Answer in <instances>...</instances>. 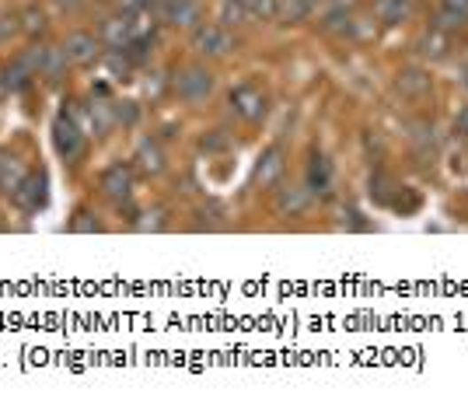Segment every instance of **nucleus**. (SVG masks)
Returning a JSON list of instances; mask_svg holds the SVG:
<instances>
[{
    "instance_id": "obj_4",
    "label": "nucleus",
    "mask_w": 468,
    "mask_h": 409,
    "mask_svg": "<svg viewBox=\"0 0 468 409\" xmlns=\"http://www.w3.org/2000/svg\"><path fill=\"white\" fill-rule=\"evenodd\" d=\"M231 113L245 122H262L266 116V95L255 88V84H238L231 91Z\"/></svg>"
},
{
    "instance_id": "obj_6",
    "label": "nucleus",
    "mask_w": 468,
    "mask_h": 409,
    "mask_svg": "<svg viewBox=\"0 0 468 409\" xmlns=\"http://www.w3.org/2000/svg\"><path fill=\"white\" fill-rule=\"evenodd\" d=\"M14 207L25 210V214H39L46 207V176H25L21 185L11 193Z\"/></svg>"
},
{
    "instance_id": "obj_7",
    "label": "nucleus",
    "mask_w": 468,
    "mask_h": 409,
    "mask_svg": "<svg viewBox=\"0 0 468 409\" xmlns=\"http://www.w3.org/2000/svg\"><path fill=\"white\" fill-rule=\"evenodd\" d=\"M98 189H102L109 200L126 203V200H129V193H133V169H129V165H122V161L109 165V169L102 172V178H98Z\"/></svg>"
},
{
    "instance_id": "obj_8",
    "label": "nucleus",
    "mask_w": 468,
    "mask_h": 409,
    "mask_svg": "<svg viewBox=\"0 0 468 409\" xmlns=\"http://www.w3.org/2000/svg\"><path fill=\"white\" fill-rule=\"evenodd\" d=\"M133 14H113V18H105L102 21V32H98V39H102V46H109V50H126L129 43H133Z\"/></svg>"
},
{
    "instance_id": "obj_10",
    "label": "nucleus",
    "mask_w": 468,
    "mask_h": 409,
    "mask_svg": "<svg viewBox=\"0 0 468 409\" xmlns=\"http://www.w3.org/2000/svg\"><path fill=\"white\" fill-rule=\"evenodd\" d=\"M284 169H287V161H284V147H269V151H262V158H259V165H255V185L273 189V185L284 178Z\"/></svg>"
},
{
    "instance_id": "obj_26",
    "label": "nucleus",
    "mask_w": 468,
    "mask_h": 409,
    "mask_svg": "<svg viewBox=\"0 0 468 409\" xmlns=\"http://www.w3.org/2000/svg\"><path fill=\"white\" fill-rule=\"evenodd\" d=\"M43 57H46V43H32L28 50H21V53H18V59H21V63H25L35 77H39V70H43Z\"/></svg>"
},
{
    "instance_id": "obj_17",
    "label": "nucleus",
    "mask_w": 468,
    "mask_h": 409,
    "mask_svg": "<svg viewBox=\"0 0 468 409\" xmlns=\"http://www.w3.org/2000/svg\"><path fill=\"white\" fill-rule=\"evenodd\" d=\"M25 176H28V172H25V165H21L14 154H4V151H0V193H7V196H11V193L21 185V178Z\"/></svg>"
},
{
    "instance_id": "obj_9",
    "label": "nucleus",
    "mask_w": 468,
    "mask_h": 409,
    "mask_svg": "<svg viewBox=\"0 0 468 409\" xmlns=\"http://www.w3.org/2000/svg\"><path fill=\"white\" fill-rule=\"evenodd\" d=\"M395 91H399L406 102H423V98H430L433 81H430V74H426V70H419V67H406V70L395 77Z\"/></svg>"
},
{
    "instance_id": "obj_30",
    "label": "nucleus",
    "mask_w": 468,
    "mask_h": 409,
    "mask_svg": "<svg viewBox=\"0 0 468 409\" xmlns=\"http://www.w3.org/2000/svg\"><path fill=\"white\" fill-rule=\"evenodd\" d=\"M119 11L122 14H140V11H147L151 7V0H116Z\"/></svg>"
},
{
    "instance_id": "obj_11",
    "label": "nucleus",
    "mask_w": 468,
    "mask_h": 409,
    "mask_svg": "<svg viewBox=\"0 0 468 409\" xmlns=\"http://www.w3.org/2000/svg\"><path fill=\"white\" fill-rule=\"evenodd\" d=\"M304 178H308L311 196H329V193H332V165H329V158H325V154H318V151H311Z\"/></svg>"
},
{
    "instance_id": "obj_27",
    "label": "nucleus",
    "mask_w": 468,
    "mask_h": 409,
    "mask_svg": "<svg viewBox=\"0 0 468 409\" xmlns=\"http://www.w3.org/2000/svg\"><path fill=\"white\" fill-rule=\"evenodd\" d=\"M392 185H395L392 178L385 176V172H378V176L370 178V196H378L381 203H388V193H392Z\"/></svg>"
},
{
    "instance_id": "obj_35",
    "label": "nucleus",
    "mask_w": 468,
    "mask_h": 409,
    "mask_svg": "<svg viewBox=\"0 0 468 409\" xmlns=\"http://www.w3.org/2000/svg\"><path fill=\"white\" fill-rule=\"evenodd\" d=\"M11 91H7V81H4V67H0V98H7Z\"/></svg>"
},
{
    "instance_id": "obj_25",
    "label": "nucleus",
    "mask_w": 468,
    "mask_h": 409,
    "mask_svg": "<svg viewBox=\"0 0 468 409\" xmlns=\"http://www.w3.org/2000/svg\"><path fill=\"white\" fill-rule=\"evenodd\" d=\"M105 67H109V74H113L116 81H126V77H129V70H133L136 63L129 59V53H126V50H109V57H105Z\"/></svg>"
},
{
    "instance_id": "obj_12",
    "label": "nucleus",
    "mask_w": 468,
    "mask_h": 409,
    "mask_svg": "<svg viewBox=\"0 0 468 409\" xmlns=\"http://www.w3.org/2000/svg\"><path fill=\"white\" fill-rule=\"evenodd\" d=\"M448 50H451V35L441 32V28H433V25L416 39V53L423 59H444L448 57Z\"/></svg>"
},
{
    "instance_id": "obj_22",
    "label": "nucleus",
    "mask_w": 468,
    "mask_h": 409,
    "mask_svg": "<svg viewBox=\"0 0 468 409\" xmlns=\"http://www.w3.org/2000/svg\"><path fill=\"white\" fill-rule=\"evenodd\" d=\"M315 14V0H280V18L291 21V25H300Z\"/></svg>"
},
{
    "instance_id": "obj_23",
    "label": "nucleus",
    "mask_w": 468,
    "mask_h": 409,
    "mask_svg": "<svg viewBox=\"0 0 468 409\" xmlns=\"http://www.w3.org/2000/svg\"><path fill=\"white\" fill-rule=\"evenodd\" d=\"M430 25L451 35V32H462V28H468V18H465V14H455V11H444V7H437V14L430 18Z\"/></svg>"
},
{
    "instance_id": "obj_13",
    "label": "nucleus",
    "mask_w": 468,
    "mask_h": 409,
    "mask_svg": "<svg viewBox=\"0 0 468 409\" xmlns=\"http://www.w3.org/2000/svg\"><path fill=\"white\" fill-rule=\"evenodd\" d=\"M308 203H311V189H308V185H284V189L277 193V210H280V214L297 217V214L308 210Z\"/></svg>"
},
{
    "instance_id": "obj_20",
    "label": "nucleus",
    "mask_w": 468,
    "mask_h": 409,
    "mask_svg": "<svg viewBox=\"0 0 468 409\" xmlns=\"http://www.w3.org/2000/svg\"><path fill=\"white\" fill-rule=\"evenodd\" d=\"M322 28L329 32V35H353V14L347 7H332V11H325L322 14Z\"/></svg>"
},
{
    "instance_id": "obj_2",
    "label": "nucleus",
    "mask_w": 468,
    "mask_h": 409,
    "mask_svg": "<svg viewBox=\"0 0 468 409\" xmlns=\"http://www.w3.org/2000/svg\"><path fill=\"white\" fill-rule=\"evenodd\" d=\"M214 74L203 67V63H189V67H178V74L172 77V88L182 102H203L210 91H214Z\"/></svg>"
},
{
    "instance_id": "obj_28",
    "label": "nucleus",
    "mask_w": 468,
    "mask_h": 409,
    "mask_svg": "<svg viewBox=\"0 0 468 409\" xmlns=\"http://www.w3.org/2000/svg\"><path fill=\"white\" fill-rule=\"evenodd\" d=\"M136 119H140L136 102H116V122H122V126H133Z\"/></svg>"
},
{
    "instance_id": "obj_29",
    "label": "nucleus",
    "mask_w": 468,
    "mask_h": 409,
    "mask_svg": "<svg viewBox=\"0 0 468 409\" xmlns=\"http://www.w3.org/2000/svg\"><path fill=\"white\" fill-rule=\"evenodd\" d=\"M70 232H77V234H88V232H102V224L91 217V214H77V221L70 224Z\"/></svg>"
},
{
    "instance_id": "obj_5",
    "label": "nucleus",
    "mask_w": 468,
    "mask_h": 409,
    "mask_svg": "<svg viewBox=\"0 0 468 409\" xmlns=\"http://www.w3.org/2000/svg\"><path fill=\"white\" fill-rule=\"evenodd\" d=\"M63 50H66L70 63H77V67H91L95 59L102 57V39H98L95 32L77 28V32H70V35L63 39Z\"/></svg>"
},
{
    "instance_id": "obj_31",
    "label": "nucleus",
    "mask_w": 468,
    "mask_h": 409,
    "mask_svg": "<svg viewBox=\"0 0 468 409\" xmlns=\"http://www.w3.org/2000/svg\"><path fill=\"white\" fill-rule=\"evenodd\" d=\"M224 144H228V140H224L221 133H214V137H203V140H199V147H203V151H224Z\"/></svg>"
},
{
    "instance_id": "obj_1",
    "label": "nucleus",
    "mask_w": 468,
    "mask_h": 409,
    "mask_svg": "<svg viewBox=\"0 0 468 409\" xmlns=\"http://www.w3.org/2000/svg\"><path fill=\"white\" fill-rule=\"evenodd\" d=\"M192 50L199 53V57H231L234 50H238V43H234V35L224 28V25H217V21H199L196 28H192Z\"/></svg>"
},
{
    "instance_id": "obj_24",
    "label": "nucleus",
    "mask_w": 468,
    "mask_h": 409,
    "mask_svg": "<svg viewBox=\"0 0 468 409\" xmlns=\"http://www.w3.org/2000/svg\"><path fill=\"white\" fill-rule=\"evenodd\" d=\"M252 21H277L280 18V0H245Z\"/></svg>"
},
{
    "instance_id": "obj_3",
    "label": "nucleus",
    "mask_w": 468,
    "mask_h": 409,
    "mask_svg": "<svg viewBox=\"0 0 468 409\" xmlns=\"http://www.w3.org/2000/svg\"><path fill=\"white\" fill-rule=\"evenodd\" d=\"M84 140H88V133L66 116V113L53 122V147H57V154L63 161H77L84 154Z\"/></svg>"
},
{
    "instance_id": "obj_18",
    "label": "nucleus",
    "mask_w": 468,
    "mask_h": 409,
    "mask_svg": "<svg viewBox=\"0 0 468 409\" xmlns=\"http://www.w3.org/2000/svg\"><path fill=\"white\" fill-rule=\"evenodd\" d=\"M374 14L385 25H402L412 14V0H374Z\"/></svg>"
},
{
    "instance_id": "obj_34",
    "label": "nucleus",
    "mask_w": 468,
    "mask_h": 409,
    "mask_svg": "<svg viewBox=\"0 0 468 409\" xmlns=\"http://www.w3.org/2000/svg\"><path fill=\"white\" fill-rule=\"evenodd\" d=\"M455 126H458V133H465V137H468V106L462 109V113H458V122H455Z\"/></svg>"
},
{
    "instance_id": "obj_33",
    "label": "nucleus",
    "mask_w": 468,
    "mask_h": 409,
    "mask_svg": "<svg viewBox=\"0 0 468 409\" xmlns=\"http://www.w3.org/2000/svg\"><path fill=\"white\" fill-rule=\"evenodd\" d=\"M53 4H57V11H63V14H77L84 7V0H53Z\"/></svg>"
},
{
    "instance_id": "obj_15",
    "label": "nucleus",
    "mask_w": 468,
    "mask_h": 409,
    "mask_svg": "<svg viewBox=\"0 0 468 409\" xmlns=\"http://www.w3.org/2000/svg\"><path fill=\"white\" fill-rule=\"evenodd\" d=\"M88 113H91V137H105V133L116 126V106H113V102L91 98V102H88Z\"/></svg>"
},
{
    "instance_id": "obj_19",
    "label": "nucleus",
    "mask_w": 468,
    "mask_h": 409,
    "mask_svg": "<svg viewBox=\"0 0 468 409\" xmlns=\"http://www.w3.org/2000/svg\"><path fill=\"white\" fill-rule=\"evenodd\" d=\"M18 21H21V32H25L28 39H43V35H46V28H50V18H46V11H43L39 4L25 7V11L18 14Z\"/></svg>"
},
{
    "instance_id": "obj_14",
    "label": "nucleus",
    "mask_w": 468,
    "mask_h": 409,
    "mask_svg": "<svg viewBox=\"0 0 468 409\" xmlns=\"http://www.w3.org/2000/svg\"><path fill=\"white\" fill-rule=\"evenodd\" d=\"M136 169L140 172H147V176H158V172H165V151H161V144L158 140H140L136 144Z\"/></svg>"
},
{
    "instance_id": "obj_16",
    "label": "nucleus",
    "mask_w": 468,
    "mask_h": 409,
    "mask_svg": "<svg viewBox=\"0 0 468 409\" xmlns=\"http://www.w3.org/2000/svg\"><path fill=\"white\" fill-rule=\"evenodd\" d=\"M66 67H70V57H66V50H63V43L59 46H46V57H43V70H39V77H46V81H63L66 77Z\"/></svg>"
},
{
    "instance_id": "obj_32",
    "label": "nucleus",
    "mask_w": 468,
    "mask_h": 409,
    "mask_svg": "<svg viewBox=\"0 0 468 409\" xmlns=\"http://www.w3.org/2000/svg\"><path fill=\"white\" fill-rule=\"evenodd\" d=\"M437 7H444V11H455V14H465V18H468V0H437Z\"/></svg>"
},
{
    "instance_id": "obj_21",
    "label": "nucleus",
    "mask_w": 468,
    "mask_h": 409,
    "mask_svg": "<svg viewBox=\"0 0 468 409\" xmlns=\"http://www.w3.org/2000/svg\"><path fill=\"white\" fill-rule=\"evenodd\" d=\"M32 77H35V74H32V70H28V67H25V63H21L18 57L4 67V81H7V91H11V95L25 91V88L32 84Z\"/></svg>"
}]
</instances>
